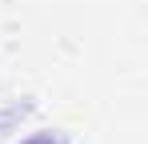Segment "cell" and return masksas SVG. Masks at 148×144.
I'll use <instances>...</instances> for the list:
<instances>
[{
  "mask_svg": "<svg viewBox=\"0 0 148 144\" xmlns=\"http://www.w3.org/2000/svg\"><path fill=\"white\" fill-rule=\"evenodd\" d=\"M28 144H52V140H48V136H36V140H28Z\"/></svg>",
  "mask_w": 148,
  "mask_h": 144,
  "instance_id": "cell-1",
  "label": "cell"
}]
</instances>
